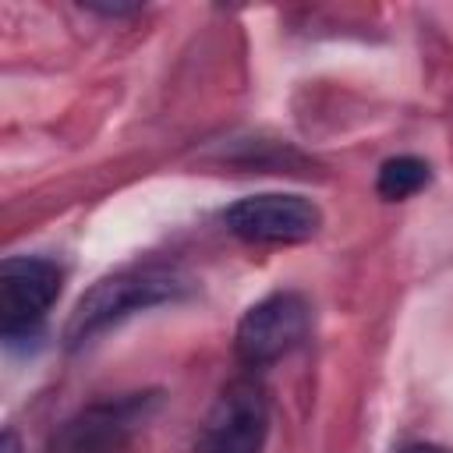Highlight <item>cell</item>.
<instances>
[{
  "mask_svg": "<svg viewBox=\"0 0 453 453\" xmlns=\"http://www.w3.org/2000/svg\"><path fill=\"white\" fill-rule=\"evenodd\" d=\"M184 276L170 265H127V269H117L103 280H96L81 301L74 304L71 311V322H67V343L71 347H81L88 343L92 336L106 333L110 326L145 311V308H156V304H166V301H177L184 294Z\"/></svg>",
  "mask_w": 453,
  "mask_h": 453,
  "instance_id": "cell-1",
  "label": "cell"
},
{
  "mask_svg": "<svg viewBox=\"0 0 453 453\" xmlns=\"http://www.w3.org/2000/svg\"><path fill=\"white\" fill-rule=\"evenodd\" d=\"M159 393H120L103 396L71 414L50 439V453H117L152 418Z\"/></svg>",
  "mask_w": 453,
  "mask_h": 453,
  "instance_id": "cell-2",
  "label": "cell"
},
{
  "mask_svg": "<svg viewBox=\"0 0 453 453\" xmlns=\"http://www.w3.org/2000/svg\"><path fill=\"white\" fill-rule=\"evenodd\" d=\"M311 329V308L297 290H276L262 301H255L234 336V350L248 368H265L290 350H297L308 340Z\"/></svg>",
  "mask_w": 453,
  "mask_h": 453,
  "instance_id": "cell-3",
  "label": "cell"
},
{
  "mask_svg": "<svg viewBox=\"0 0 453 453\" xmlns=\"http://www.w3.org/2000/svg\"><path fill=\"white\" fill-rule=\"evenodd\" d=\"M269 439V400L255 379H234L212 400L195 453H262Z\"/></svg>",
  "mask_w": 453,
  "mask_h": 453,
  "instance_id": "cell-4",
  "label": "cell"
},
{
  "mask_svg": "<svg viewBox=\"0 0 453 453\" xmlns=\"http://www.w3.org/2000/svg\"><path fill=\"white\" fill-rule=\"evenodd\" d=\"M223 223L234 237L248 244H301L319 234L322 212L304 195H283V191H262L237 198Z\"/></svg>",
  "mask_w": 453,
  "mask_h": 453,
  "instance_id": "cell-5",
  "label": "cell"
},
{
  "mask_svg": "<svg viewBox=\"0 0 453 453\" xmlns=\"http://www.w3.org/2000/svg\"><path fill=\"white\" fill-rule=\"evenodd\" d=\"M64 269L50 258L14 255L0 265V333L7 343L32 336L60 297Z\"/></svg>",
  "mask_w": 453,
  "mask_h": 453,
  "instance_id": "cell-6",
  "label": "cell"
},
{
  "mask_svg": "<svg viewBox=\"0 0 453 453\" xmlns=\"http://www.w3.org/2000/svg\"><path fill=\"white\" fill-rule=\"evenodd\" d=\"M425 184H428V163L418 156H393L379 166V177H375V191L386 202H403L418 195Z\"/></svg>",
  "mask_w": 453,
  "mask_h": 453,
  "instance_id": "cell-7",
  "label": "cell"
},
{
  "mask_svg": "<svg viewBox=\"0 0 453 453\" xmlns=\"http://www.w3.org/2000/svg\"><path fill=\"white\" fill-rule=\"evenodd\" d=\"M396 453H453V449L435 446V442H407V446H400Z\"/></svg>",
  "mask_w": 453,
  "mask_h": 453,
  "instance_id": "cell-8",
  "label": "cell"
},
{
  "mask_svg": "<svg viewBox=\"0 0 453 453\" xmlns=\"http://www.w3.org/2000/svg\"><path fill=\"white\" fill-rule=\"evenodd\" d=\"M0 453H21V449H18V435H14V432H7V435H4Z\"/></svg>",
  "mask_w": 453,
  "mask_h": 453,
  "instance_id": "cell-9",
  "label": "cell"
}]
</instances>
